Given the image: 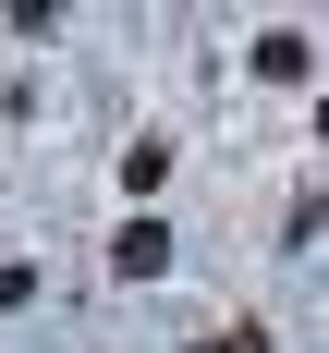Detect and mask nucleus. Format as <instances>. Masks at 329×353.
I'll list each match as a JSON object with an SVG mask.
<instances>
[{"label": "nucleus", "mask_w": 329, "mask_h": 353, "mask_svg": "<svg viewBox=\"0 0 329 353\" xmlns=\"http://www.w3.org/2000/svg\"><path fill=\"white\" fill-rule=\"evenodd\" d=\"M110 268H122V281H159V268H171V232H159V219H122V232H110Z\"/></svg>", "instance_id": "nucleus-1"}, {"label": "nucleus", "mask_w": 329, "mask_h": 353, "mask_svg": "<svg viewBox=\"0 0 329 353\" xmlns=\"http://www.w3.org/2000/svg\"><path fill=\"white\" fill-rule=\"evenodd\" d=\"M305 61H317V49H305L292 25H268V37H256V73H268V85H305Z\"/></svg>", "instance_id": "nucleus-2"}, {"label": "nucleus", "mask_w": 329, "mask_h": 353, "mask_svg": "<svg viewBox=\"0 0 329 353\" xmlns=\"http://www.w3.org/2000/svg\"><path fill=\"white\" fill-rule=\"evenodd\" d=\"M122 183H134V195H159V183H171V146L146 134V146H122Z\"/></svg>", "instance_id": "nucleus-3"}, {"label": "nucleus", "mask_w": 329, "mask_h": 353, "mask_svg": "<svg viewBox=\"0 0 329 353\" xmlns=\"http://www.w3.org/2000/svg\"><path fill=\"white\" fill-rule=\"evenodd\" d=\"M195 353H268V329H256V317H244V329H208Z\"/></svg>", "instance_id": "nucleus-4"}]
</instances>
